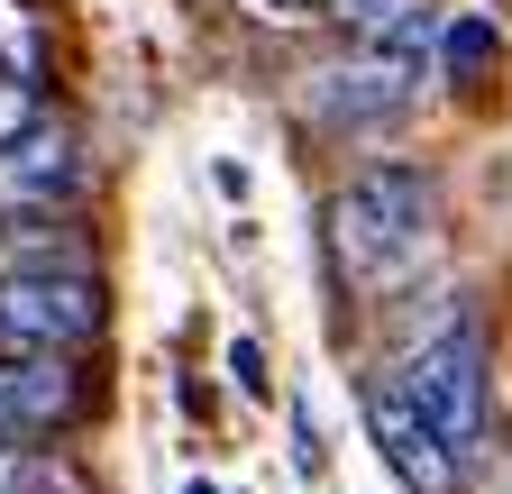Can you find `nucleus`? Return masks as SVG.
I'll return each mask as SVG.
<instances>
[{
  "label": "nucleus",
  "mask_w": 512,
  "mask_h": 494,
  "mask_svg": "<svg viewBox=\"0 0 512 494\" xmlns=\"http://www.w3.org/2000/svg\"><path fill=\"white\" fill-rule=\"evenodd\" d=\"M320 266L348 312H394L448 275V183L421 156H357L320 193Z\"/></svg>",
  "instance_id": "f257e3e1"
},
{
  "label": "nucleus",
  "mask_w": 512,
  "mask_h": 494,
  "mask_svg": "<svg viewBox=\"0 0 512 494\" xmlns=\"http://www.w3.org/2000/svg\"><path fill=\"white\" fill-rule=\"evenodd\" d=\"M384 366L421 403V421L458 458V476H476L494 458V321H485V293L458 284V275H430L421 293H403L384 312Z\"/></svg>",
  "instance_id": "f03ea898"
},
{
  "label": "nucleus",
  "mask_w": 512,
  "mask_h": 494,
  "mask_svg": "<svg viewBox=\"0 0 512 494\" xmlns=\"http://www.w3.org/2000/svg\"><path fill=\"white\" fill-rule=\"evenodd\" d=\"M302 119L330 147H357V156H384V138H403L421 119V55H330V65L302 74Z\"/></svg>",
  "instance_id": "7ed1b4c3"
},
{
  "label": "nucleus",
  "mask_w": 512,
  "mask_h": 494,
  "mask_svg": "<svg viewBox=\"0 0 512 494\" xmlns=\"http://www.w3.org/2000/svg\"><path fill=\"white\" fill-rule=\"evenodd\" d=\"M110 339L101 275H19L0 284V357H92Z\"/></svg>",
  "instance_id": "20e7f679"
},
{
  "label": "nucleus",
  "mask_w": 512,
  "mask_h": 494,
  "mask_svg": "<svg viewBox=\"0 0 512 494\" xmlns=\"http://www.w3.org/2000/svg\"><path fill=\"white\" fill-rule=\"evenodd\" d=\"M92 202V147L64 110L28 119V129L0 147V220H83Z\"/></svg>",
  "instance_id": "39448f33"
},
{
  "label": "nucleus",
  "mask_w": 512,
  "mask_h": 494,
  "mask_svg": "<svg viewBox=\"0 0 512 494\" xmlns=\"http://www.w3.org/2000/svg\"><path fill=\"white\" fill-rule=\"evenodd\" d=\"M92 412H101L92 357H0V449L74 440Z\"/></svg>",
  "instance_id": "423d86ee"
},
{
  "label": "nucleus",
  "mask_w": 512,
  "mask_h": 494,
  "mask_svg": "<svg viewBox=\"0 0 512 494\" xmlns=\"http://www.w3.org/2000/svg\"><path fill=\"white\" fill-rule=\"evenodd\" d=\"M357 412H366V440H375L384 467H394L403 494H467L458 458L439 449V430L421 421V403L394 385V366H366V376H357Z\"/></svg>",
  "instance_id": "0eeeda50"
},
{
  "label": "nucleus",
  "mask_w": 512,
  "mask_h": 494,
  "mask_svg": "<svg viewBox=\"0 0 512 494\" xmlns=\"http://www.w3.org/2000/svg\"><path fill=\"white\" fill-rule=\"evenodd\" d=\"M19 275H101V238L83 220H0V284Z\"/></svg>",
  "instance_id": "6e6552de"
},
{
  "label": "nucleus",
  "mask_w": 512,
  "mask_h": 494,
  "mask_svg": "<svg viewBox=\"0 0 512 494\" xmlns=\"http://www.w3.org/2000/svg\"><path fill=\"white\" fill-rule=\"evenodd\" d=\"M320 19L366 55H421L430 46V0H320Z\"/></svg>",
  "instance_id": "1a4fd4ad"
},
{
  "label": "nucleus",
  "mask_w": 512,
  "mask_h": 494,
  "mask_svg": "<svg viewBox=\"0 0 512 494\" xmlns=\"http://www.w3.org/2000/svg\"><path fill=\"white\" fill-rule=\"evenodd\" d=\"M0 494H92V467L74 458V440L0 449Z\"/></svg>",
  "instance_id": "9d476101"
},
{
  "label": "nucleus",
  "mask_w": 512,
  "mask_h": 494,
  "mask_svg": "<svg viewBox=\"0 0 512 494\" xmlns=\"http://www.w3.org/2000/svg\"><path fill=\"white\" fill-rule=\"evenodd\" d=\"M494 55H503V37H494V19H476V10H458V19L439 28V65H448V83H485Z\"/></svg>",
  "instance_id": "9b49d317"
},
{
  "label": "nucleus",
  "mask_w": 512,
  "mask_h": 494,
  "mask_svg": "<svg viewBox=\"0 0 512 494\" xmlns=\"http://www.w3.org/2000/svg\"><path fill=\"white\" fill-rule=\"evenodd\" d=\"M284 430H293V476H302V485H320V476H330V440H320L311 403H284Z\"/></svg>",
  "instance_id": "f8f14e48"
},
{
  "label": "nucleus",
  "mask_w": 512,
  "mask_h": 494,
  "mask_svg": "<svg viewBox=\"0 0 512 494\" xmlns=\"http://www.w3.org/2000/svg\"><path fill=\"white\" fill-rule=\"evenodd\" d=\"M229 385L238 394H266L275 376H266V348H256V339H229Z\"/></svg>",
  "instance_id": "ddd939ff"
},
{
  "label": "nucleus",
  "mask_w": 512,
  "mask_h": 494,
  "mask_svg": "<svg viewBox=\"0 0 512 494\" xmlns=\"http://www.w3.org/2000/svg\"><path fill=\"white\" fill-rule=\"evenodd\" d=\"M266 19H302V10H320V0H256Z\"/></svg>",
  "instance_id": "4468645a"
},
{
  "label": "nucleus",
  "mask_w": 512,
  "mask_h": 494,
  "mask_svg": "<svg viewBox=\"0 0 512 494\" xmlns=\"http://www.w3.org/2000/svg\"><path fill=\"white\" fill-rule=\"evenodd\" d=\"M183 494H229V485H211V476H192V485H183Z\"/></svg>",
  "instance_id": "2eb2a0df"
},
{
  "label": "nucleus",
  "mask_w": 512,
  "mask_h": 494,
  "mask_svg": "<svg viewBox=\"0 0 512 494\" xmlns=\"http://www.w3.org/2000/svg\"><path fill=\"white\" fill-rule=\"evenodd\" d=\"M503 494H512V485H503Z\"/></svg>",
  "instance_id": "dca6fc26"
}]
</instances>
